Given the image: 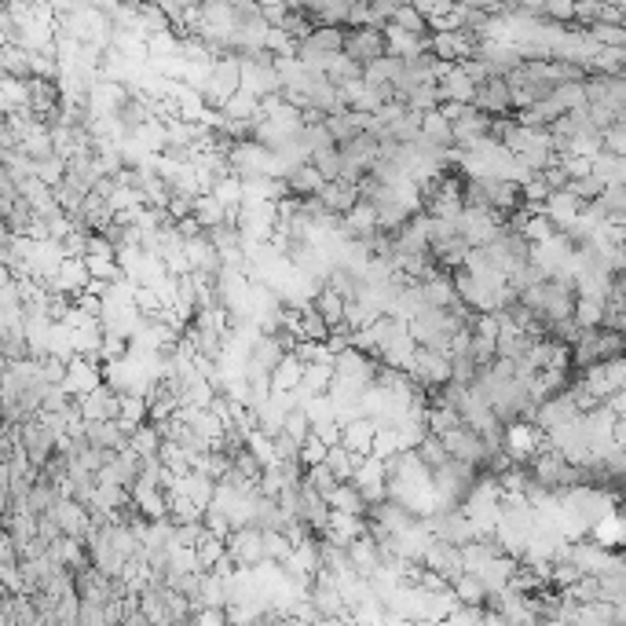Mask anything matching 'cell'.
Returning a JSON list of instances; mask_svg holds the SVG:
<instances>
[{"mask_svg":"<svg viewBox=\"0 0 626 626\" xmlns=\"http://www.w3.org/2000/svg\"><path fill=\"white\" fill-rule=\"evenodd\" d=\"M440 440H444V451H447V458H458V461H465V465H477V469H484V458H487V444L469 428L465 421H458V425H451L447 433H440Z\"/></svg>","mask_w":626,"mask_h":626,"instance_id":"cell-1","label":"cell"},{"mask_svg":"<svg viewBox=\"0 0 626 626\" xmlns=\"http://www.w3.org/2000/svg\"><path fill=\"white\" fill-rule=\"evenodd\" d=\"M52 517H55L59 531L70 535V538H85L89 528H92V510H89L85 502L70 498V495H59V502L52 505Z\"/></svg>","mask_w":626,"mask_h":626,"instance_id":"cell-2","label":"cell"},{"mask_svg":"<svg viewBox=\"0 0 626 626\" xmlns=\"http://www.w3.org/2000/svg\"><path fill=\"white\" fill-rule=\"evenodd\" d=\"M227 557L234 561V568H253L264 554H260V528L257 524H246V528H231L227 538Z\"/></svg>","mask_w":626,"mask_h":626,"instance_id":"cell-3","label":"cell"},{"mask_svg":"<svg viewBox=\"0 0 626 626\" xmlns=\"http://www.w3.org/2000/svg\"><path fill=\"white\" fill-rule=\"evenodd\" d=\"M341 52L363 66V63L385 55V37H381L377 26H356V30H344V45H341Z\"/></svg>","mask_w":626,"mask_h":626,"instance_id":"cell-4","label":"cell"},{"mask_svg":"<svg viewBox=\"0 0 626 626\" xmlns=\"http://www.w3.org/2000/svg\"><path fill=\"white\" fill-rule=\"evenodd\" d=\"M469 106L484 110L487 117H502V114H510L513 106H510V85H505V77H502V73H487L484 81L477 85L473 103H469Z\"/></svg>","mask_w":626,"mask_h":626,"instance_id":"cell-5","label":"cell"},{"mask_svg":"<svg viewBox=\"0 0 626 626\" xmlns=\"http://www.w3.org/2000/svg\"><path fill=\"white\" fill-rule=\"evenodd\" d=\"M487 125H491V117H487L484 110L465 106V114L451 122V143L461 147V150H469L480 136H487Z\"/></svg>","mask_w":626,"mask_h":626,"instance_id":"cell-6","label":"cell"},{"mask_svg":"<svg viewBox=\"0 0 626 626\" xmlns=\"http://www.w3.org/2000/svg\"><path fill=\"white\" fill-rule=\"evenodd\" d=\"M421 564L433 568V571H440V575H447V582H451L458 571H465V568H461V550H458L454 542H444V538H433V542L425 546Z\"/></svg>","mask_w":626,"mask_h":626,"instance_id":"cell-7","label":"cell"},{"mask_svg":"<svg viewBox=\"0 0 626 626\" xmlns=\"http://www.w3.org/2000/svg\"><path fill=\"white\" fill-rule=\"evenodd\" d=\"M579 206H582V199H575V194L568 190V187H561V190H550L542 199V213L550 216V224H554V231H564L575 216H579Z\"/></svg>","mask_w":626,"mask_h":626,"instance_id":"cell-8","label":"cell"},{"mask_svg":"<svg viewBox=\"0 0 626 626\" xmlns=\"http://www.w3.org/2000/svg\"><path fill=\"white\" fill-rule=\"evenodd\" d=\"M297 498H300V505H297V517L311 528V531H323V524H326V513H330V505H326V498L311 487V484H304L300 480V487H297Z\"/></svg>","mask_w":626,"mask_h":626,"instance_id":"cell-9","label":"cell"},{"mask_svg":"<svg viewBox=\"0 0 626 626\" xmlns=\"http://www.w3.org/2000/svg\"><path fill=\"white\" fill-rule=\"evenodd\" d=\"M436 89H440V103L444 99H454V103H473V92H477V85L469 81L465 77V70L458 66V63H451L440 77H436Z\"/></svg>","mask_w":626,"mask_h":626,"instance_id":"cell-10","label":"cell"},{"mask_svg":"<svg viewBox=\"0 0 626 626\" xmlns=\"http://www.w3.org/2000/svg\"><path fill=\"white\" fill-rule=\"evenodd\" d=\"M316 194H319V202H323L326 209H334L337 216H341V213H344L351 202L360 199V194H356V183H351V180H344V176H337V180H326V183H323Z\"/></svg>","mask_w":626,"mask_h":626,"instance_id":"cell-11","label":"cell"},{"mask_svg":"<svg viewBox=\"0 0 626 626\" xmlns=\"http://www.w3.org/2000/svg\"><path fill=\"white\" fill-rule=\"evenodd\" d=\"M374 428H377V421H374V418H367V414L351 418V421H344V425H341V444H344L348 451H363V454H370Z\"/></svg>","mask_w":626,"mask_h":626,"instance_id":"cell-12","label":"cell"},{"mask_svg":"<svg viewBox=\"0 0 626 626\" xmlns=\"http://www.w3.org/2000/svg\"><path fill=\"white\" fill-rule=\"evenodd\" d=\"M227 605V586L220 575L213 571H202L199 575V590L190 597V608H224Z\"/></svg>","mask_w":626,"mask_h":626,"instance_id":"cell-13","label":"cell"},{"mask_svg":"<svg viewBox=\"0 0 626 626\" xmlns=\"http://www.w3.org/2000/svg\"><path fill=\"white\" fill-rule=\"evenodd\" d=\"M300 374H304V363L293 356V351H286V356L271 367V374H267L271 393H290V388H297L300 385Z\"/></svg>","mask_w":626,"mask_h":626,"instance_id":"cell-14","label":"cell"},{"mask_svg":"<svg viewBox=\"0 0 626 626\" xmlns=\"http://www.w3.org/2000/svg\"><path fill=\"white\" fill-rule=\"evenodd\" d=\"M283 356H286V351L279 348L275 334H257V337H253V344H250V356H246V363H250V367H260V370H267V374H271V367H275Z\"/></svg>","mask_w":626,"mask_h":626,"instance_id":"cell-15","label":"cell"},{"mask_svg":"<svg viewBox=\"0 0 626 626\" xmlns=\"http://www.w3.org/2000/svg\"><path fill=\"white\" fill-rule=\"evenodd\" d=\"M330 510H341V513H356V517H367V502H363V491L351 484V480H341L330 498H326Z\"/></svg>","mask_w":626,"mask_h":626,"instance_id":"cell-16","label":"cell"},{"mask_svg":"<svg viewBox=\"0 0 626 626\" xmlns=\"http://www.w3.org/2000/svg\"><path fill=\"white\" fill-rule=\"evenodd\" d=\"M451 590H454L458 605H484L487 601V586H484V579L477 571H458L451 579Z\"/></svg>","mask_w":626,"mask_h":626,"instance_id":"cell-17","label":"cell"},{"mask_svg":"<svg viewBox=\"0 0 626 626\" xmlns=\"http://www.w3.org/2000/svg\"><path fill=\"white\" fill-rule=\"evenodd\" d=\"M286 183H290V194H300V199H304V194H316L326 180L319 176V169L311 165V162H300V165H293L286 173Z\"/></svg>","mask_w":626,"mask_h":626,"instance_id":"cell-18","label":"cell"},{"mask_svg":"<svg viewBox=\"0 0 626 626\" xmlns=\"http://www.w3.org/2000/svg\"><path fill=\"white\" fill-rule=\"evenodd\" d=\"M190 216L199 220L202 231H206V227H213V224H220V220L227 216V206L206 190V194H194V199H190Z\"/></svg>","mask_w":626,"mask_h":626,"instance_id":"cell-19","label":"cell"},{"mask_svg":"<svg viewBox=\"0 0 626 626\" xmlns=\"http://www.w3.org/2000/svg\"><path fill=\"white\" fill-rule=\"evenodd\" d=\"M590 173L601 180V183H626V165L619 154H608V150H597L590 158Z\"/></svg>","mask_w":626,"mask_h":626,"instance_id":"cell-20","label":"cell"},{"mask_svg":"<svg viewBox=\"0 0 626 626\" xmlns=\"http://www.w3.org/2000/svg\"><path fill=\"white\" fill-rule=\"evenodd\" d=\"M158 444H162V433H158V425H154V421H140L132 433H129V447H132L140 458L158 454Z\"/></svg>","mask_w":626,"mask_h":626,"instance_id":"cell-21","label":"cell"},{"mask_svg":"<svg viewBox=\"0 0 626 626\" xmlns=\"http://www.w3.org/2000/svg\"><path fill=\"white\" fill-rule=\"evenodd\" d=\"M311 308L319 311V316H323V323H326V326H334V323H341V311H344V297H341L337 290H330V286L323 283V286H319V293L311 297Z\"/></svg>","mask_w":626,"mask_h":626,"instance_id":"cell-22","label":"cell"},{"mask_svg":"<svg viewBox=\"0 0 626 626\" xmlns=\"http://www.w3.org/2000/svg\"><path fill=\"white\" fill-rule=\"evenodd\" d=\"M421 136L433 140L436 147H451V122L433 106V110H421Z\"/></svg>","mask_w":626,"mask_h":626,"instance_id":"cell-23","label":"cell"},{"mask_svg":"<svg viewBox=\"0 0 626 626\" xmlns=\"http://www.w3.org/2000/svg\"><path fill=\"white\" fill-rule=\"evenodd\" d=\"M308 162L319 169L323 180H337L341 176V147L337 143H326V147H316L308 154Z\"/></svg>","mask_w":626,"mask_h":626,"instance_id":"cell-24","label":"cell"},{"mask_svg":"<svg viewBox=\"0 0 626 626\" xmlns=\"http://www.w3.org/2000/svg\"><path fill=\"white\" fill-rule=\"evenodd\" d=\"M326 469L337 477V480H351V469H356V454H351L344 444H334V447H326Z\"/></svg>","mask_w":626,"mask_h":626,"instance_id":"cell-25","label":"cell"},{"mask_svg":"<svg viewBox=\"0 0 626 626\" xmlns=\"http://www.w3.org/2000/svg\"><path fill=\"white\" fill-rule=\"evenodd\" d=\"M388 22H396L400 30H407V33H418V37H425L428 33V26H425V15L410 4V0H400L396 4V12H393V19Z\"/></svg>","mask_w":626,"mask_h":626,"instance_id":"cell-26","label":"cell"},{"mask_svg":"<svg viewBox=\"0 0 626 626\" xmlns=\"http://www.w3.org/2000/svg\"><path fill=\"white\" fill-rule=\"evenodd\" d=\"M334 381V363H304V374H300V385L308 393H326Z\"/></svg>","mask_w":626,"mask_h":626,"instance_id":"cell-27","label":"cell"},{"mask_svg":"<svg viewBox=\"0 0 626 626\" xmlns=\"http://www.w3.org/2000/svg\"><path fill=\"white\" fill-rule=\"evenodd\" d=\"M194 554H199V564H202V571L206 568H213L224 554H227V546H224V538L220 535H213V531H206L199 542H194Z\"/></svg>","mask_w":626,"mask_h":626,"instance_id":"cell-28","label":"cell"},{"mask_svg":"<svg viewBox=\"0 0 626 626\" xmlns=\"http://www.w3.org/2000/svg\"><path fill=\"white\" fill-rule=\"evenodd\" d=\"M246 447L253 451V458L267 469V465H279L275 458V440H271L267 433H260V428H253V433H246Z\"/></svg>","mask_w":626,"mask_h":626,"instance_id":"cell-29","label":"cell"},{"mask_svg":"<svg viewBox=\"0 0 626 626\" xmlns=\"http://www.w3.org/2000/svg\"><path fill=\"white\" fill-rule=\"evenodd\" d=\"M158 458H162V465L173 469L176 477L190 473V458H187V451H183L176 440H165V436H162V444H158Z\"/></svg>","mask_w":626,"mask_h":626,"instance_id":"cell-30","label":"cell"},{"mask_svg":"<svg viewBox=\"0 0 626 626\" xmlns=\"http://www.w3.org/2000/svg\"><path fill=\"white\" fill-rule=\"evenodd\" d=\"M213 199H220L224 206H239L242 202V176H234V173H224V176H216V183H213Z\"/></svg>","mask_w":626,"mask_h":626,"instance_id":"cell-31","label":"cell"},{"mask_svg":"<svg viewBox=\"0 0 626 626\" xmlns=\"http://www.w3.org/2000/svg\"><path fill=\"white\" fill-rule=\"evenodd\" d=\"M414 454L428 465V469H436V465H444L447 461V451H444V440L436 436V433H425L421 440H418V447H414Z\"/></svg>","mask_w":626,"mask_h":626,"instance_id":"cell-32","label":"cell"},{"mask_svg":"<svg viewBox=\"0 0 626 626\" xmlns=\"http://www.w3.org/2000/svg\"><path fill=\"white\" fill-rule=\"evenodd\" d=\"M260 554H264L267 561H283V557L290 554L286 535H283L279 528H260Z\"/></svg>","mask_w":626,"mask_h":626,"instance_id":"cell-33","label":"cell"},{"mask_svg":"<svg viewBox=\"0 0 626 626\" xmlns=\"http://www.w3.org/2000/svg\"><path fill=\"white\" fill-rule=\"evenodd\" d=\"M304 484H311L323 498H330V491H334L341 480L326 469V461H316V465H304Z\"/></svg>","mask_w":626,"mask_h":626,"instance_id":"cell-34","label":"cell"},{"mask_svg":"<svg viewBox=\"0 0 626 626\" xmlns=\"http://www.w3.org/2000/svg\"><path fill=\"white\" fill-rule=\"evenodd\" d=\"M586 33H590V41H597V45H626V33H622V26H615V22H590L586 26Z\"/></svg>","mask_w":626,"mask_h":626,"instance_id":"cell-35","label":"cell"},{"mask_svg":"<svg viewBox=\"0 0 626 626\" xmlns=\"http://www.w3.org/2000/svg\"><path fill=\"white\" fill-rule=\"evenodd\" d=\"M601 150L626 158V122H615V125L601 129Z\"/></svg>","mask_w":626,"mask_h":626,"instance_id":"cell-36","label":"cell"},{"mask_svg":"<svg viewBox=\"0 0 626 626\" xmlns=\"http://www.w3.org/2000/svg\"><path fill=\"white\" fill-rule=\"evenodd\" d=\"M550 234H554L550 216H546L542 209H535V213L528 216V224H524V239H528V242H542V239H550Z\"/></svg>","mask_w":626,"mask_h":626,"instance_id":"cell-37","label":"cell"},{"mask_svg":"<svg viewBox=\"0 0 626 626\" xmlns=\"http://www.w3.org/2000/svg\"><path fill=\"white\" fill-rule=\"evenodd\" d=\"M601 180L594 176V173H586V176H575V180H568V190L575 194V199H582V202H590V199H597L601 194Z\"/></svg>","mask_w":626,"mask_h":626,"instance_id":"cell-38","label":"cell"},{"mask_svg":"<svg viewBox=\"0 0 626 626\" xmlns=\"http://www.w3.org/2000/svg\"><path fill=\"white\" fill-rule=\"evenodd\" d=\"M542 15L550 19V22L568 26L575 19V0H542Z\"/></svg>","mask_w":626,"mask_h":626,"instance_id":"cell-39","label":"cell"},{"mask_svg":"<svg viewBox=\"0 0 626 626\" xmlns=\"http://www.w3.org/2000/svg\"><path fill=\"white\" fill-rule=\"evenodd\" d=\"M597 199H601L605 213H626V187L622 183H605Z\"/></svg>","mask_w":626,"mask_h":626,"instance_id":"cell-40","label":"cell"},{"mask_svg":"<svg viewBox=\"0 0 626 626\" xmlns=\"http://www.w3.org/2000/svg\"><path fill=\"white\" fill-rule=\"evenodd\" d=\"M283 433H290L297 444L311 433V421H308V414L300 410V407H293V410H286V418H283Z\"/></svg>","mask_w":626,"mask_h":626,"instance_id":"cell-41","label":"cell"},{"mask_svg":"<svg viewBox=\"0 0 626 626\" xmlns=\"http://www.w3.org/2000/svg\"><path fill=\"white\" fill-rule=\"evenodd\" d=\"M311 436H319L326 447L341 444V421L337 418H323V421H311Z\"/></svg>","mask_w":626,"mask_h":626,"instance_id":"cell-42","label":"cell"},{"mask_svg":"<svg viewBox=\"0 0 626 626\" xmlns=\"http://www.w3.org/2000/svg\"><path fill=\"white\" fill-rule=\"evenodd\" d=\"M231 465H234V469H242V473H246V477H253V480L260 477V469H264V465H260V461L253 458V451H250L246 444H242L239 451H234V454H231Z\"/></svg>","mask_w":626,"mask_h":626,"instance_id":"cell-43","label":"cell"},{"mask_svg":"<svg viewBox=\"0 0 626 626\" xmlns=\"http://www.w3.org/2000/svg\"><path fill=\"white\" fill-rule=\"evenodd\" d=\"M162 264H165V271H169V275H183V271H190V260H187L183 246H176V250L162 253Z\"/></svg>","mask_w":626,"mask_h":626,"instance_id":"cell-44","label":"cell"},{"mask_svg":"<svg viewBox=\"0 0 626 626\" xmlns=\"http://www.w3.org/2000/svg\"><path fill=\"white\" fill-rule=\"evenodd\" d=\"M418 586L421 590H428V594H436V590H447V575H440V571H433V568H421V575H418Z\"/></svg>","mask_w":626,"mask_h":626,"instance_id":"cell-45","label":"cell"},{"mask_svg":"<svg viewBox=\"0 0 626 626\" xmlns=\"http://www.w3.org/2000/svg\"><path fill=\"white\" fill-rule=\"evenodd\" d=\"M190 622L220 626V622H227V612H224V608H194V612H190Z\"/></svg>","mask_w":626,"mask_h":626,"instance_id":"cell-46","label":"cell"},{"mask_svg":"<svg viewBox=\"0 0 626 626\" xmlns=\"http://www.w3.org/2000/svg\"><path fill=\"white\" fill-rule=\"evenodd\" d=\"M165 209H169V216H173V224H176L180 216H190V199H187V194H169Z\"/></svg>","mask_w":626,"mask_h":626,"instance_id":"cell-47","label":"cell"},{"mask_svg":"<svg viewBox=\"0 0 626 626\" xmlns=\"http://www.w3.org/2000/svg\"><path fill=\"white\" fill-rule=\"evenodd\" d=\"M410 4L428 19V15H440V12H447L451 4H454V0H410Z\"/></svg>","mask_w":626,"mask_h":626,"instance_id":"cell-48","label":"cell"},{"mask_svg":"<svg viewBox=\"0 0 626 626\" xmlns=\"http://www.w3.org/2000/svg\"><path fill=\"white\" fill-rule=\"evenodd\" d=\"M173 227L180 231V239H190V234H199V231H202V224L194 220V216H180V220H176Z\"/></svg>","mask_w":626,"mask_h":626,"instance_id":"cell-49","label":"cell"},{"mask_svg":"<svg viewBox=\"0 0 626 626\" xmlns=\"http://www.w3.org/2000/svg\"><path fill=\"white\" fill-rule=\"evenodd\" d=\"M206 571H213V575H220V579H224V575H231V571H234V561H231V557L224 554V557H220V561H216L213 568H206Z\"/></svg>","mask_w":626,"mask_h":626,"instance_id":"cell-50","label":"cell"},{"mask_svg":"<svg viewBox=\"0 0 626 626\" xmlns=\"http://www.w3.org/2000/svg\"><path fill=\"white\" fill-rule=\"evenodd\" d=\"M224 4H231V8H242V4H257V0H224Z\"/></svg>","mask_w":626,"mask_h":626,"instance_id":"cell-51","label":"cell"}]
</instances>
